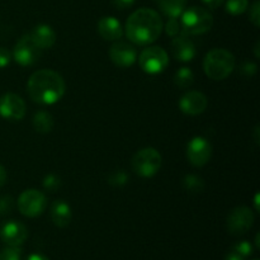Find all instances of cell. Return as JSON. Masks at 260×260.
<instances>
[{"mask_svg": "<svg viewBox=\"0 0 260 260\" xmlns=\"http://www.w3.org/2000/svg\"><path fill=\"white\" fill-rule=\"evenodd\" d=\"M12 60V53L5 47H0V69H4L8 66Z\"/></svg>", "mask_w": 260, "mask_h": 260, "instance_id": "cell-32", "label": "cell"}, {"mask_svg": "<svg viewBox=\"0 0 260 260\" xmlns=\"http://www.w3.org/2000/svg\"><path fill=\"white\" fill-rule=\"evenodd\" d=\"M203 69L212 80H225L235 69V56L225 48H213L206 55Z\"/></svg>", "mask_w": 260, "mask_h": 260, "instance_id": "cell-3", "label": "cell"}, {"mask_svg": "<svg viewBox=\"0 0 260 260\" xmlns=\"http://www.w3.org/2000/svg\"><path fill=\"white\" fill-rule=\"evenodd\" d=\"M207 96L197 90L188 91L179 101L180 111L183 113L188 114V116H198V114L203 113L206 111V108H207Z\"/></svg>", "mask_w": 260, "mask_h": 260, "instance_id": "cell-14", "label": "cell"}, {"mask_svg": "<svg viewBox=\"0 0 260 260\" xmlns=\"http://www.w3.org/2000/svg\"><path fill=\"white\" fill-rule=\"evenodd\" d=\"M0 116L9 121H20L25 116V103L19 95L7 93L0 96Z\"/></svg>", "mask_w": 260, "mask_h": 260, "instance_id": "cell-11", "label": "cell"}, {"mask_svg": "<svg viewBox=\"0 0 260 260\" xmlns=\"http://www.w3.org/2000/svg\"><path fill=\"white\" fill-rule=\"evenodd\" d=\"M18 210L25 217H38L47 206V198L37 189H27L18 198Z\"/></svg>", "mask_w": 260, "mask_h": 260, "instance_id": "cell-7", "label": "cell"}, {"mask_svg": "<svg viewBox=\"0 0 260 260\" xmlns=\"http://www.w3.org/2000/svg\"><path fill=\"white\" fill-rule=\"evenodd\" d=\"M113 5L118 9H127V8L132 7L135 3V0H112Z\"/></svg>", "mask_w": 260, "mask_h": 260, "instance_id": "cell-33", "label": "cell"}, {"mask_svg": "<svg viewBox=\"0 0 260 260\" xmlns=\"http://www.w3.org/2000/svg\"><path fill=\"white\" fill-rule=\"evenodd\" d=\"M30 37L33 38L38 47L41 50H46V48H51L56 42V33L50 25L47 24H40L37 27L33 28L32 32L29 33Z\"/></svg>", "mask_w": 260, "mask_h": 260, "instance_id": "cell-18", "label": "cell"}, {"mask_svg": "<svg viewBox=\"0 0 260 260\" xmlns=\"http://www.w3.org/2000/svg\"><path fill=\"white\" fill-rule=\"evenodd\" d=\"M22 249L20 246H7L0 250V260H20Z\"/></svg>", "mask_w": 260, "mask_h": 260, "instance_id": "cell-27", "label": "cell"}, {"mask_svg": "<svg viewBox=\"0 0 260 260\" xmlns=\"http://www.w3.org/2000/svg\"><path fill=\"white\" fill-rule=\"evenodd\" d=\"M161 168V155L154 147H145L132 157V169L142 178H151Z\"/></svg>", "mask_w": 260, "mask_h": 260, "instance_id": "cell-5", "label": "cell"}, {"mask_svg": "<svg viewBox=\"0 0 260 260\" xmlns=\"http://www.w3.org/2000/svg\"><path fill=\"white\" fill-rule=\"evenodd\" d=\"M27 90L33 102L42 106H50L62 98L66 86L60 74L43 69L30 75L27 83Z\"/></svg>", "mask_w": 260, "mask_h": 260, "instance_id": "cell-2", "label": "cell"}, {"mask_svg": "<svg viewBox=\"0 0 260 260\" xmlns=\"http://www.w3.org/2000/svg\"><path fill=\"white\" fill-rule=\"evenodd\" d=\"M174 83L180 89H189L194 83V74L189 68H180L174 74Z\"/></svg>", "mask_w": 260, "mask_h": 260, "instance_id": "cell-21", "label": "cell"}, {"mask_svg": "<svg viewBox=\"0 0 260 260\" xmlns=\"http://www.w3.org/2000/svg\"><path fill=\"white\" fill-rule=\"evenodd\" d=\"M164 28L159 13L141 8L132 13L126 22V36L132 43L147 46L155 42Z\"/></svg>", "mask_w": 260, "mask_h": 260, "instance_id": "cell-1", "label": "cell"}, {"mask_svg": "<svg viewBox=\"0 0 260 260\" xmlns=\"http://www.w3.org/2000/svg\"><path fill=\"white\" fill-rule=\"evenodd\" d=\"M109 57L112 62L118 68H129L136 62L137 51L131 43L117 41L109 48Z\"/></svg>", "mask_w": 260, "mask_h": 260, "instance_id": "cell-12", "label": "cell"}, {"mask_svg": "<svg viewBox=\"0 0 260 260\" xmlns=\"http://www.w3.org/2000/svg\"><path fill=\"white\" fill-rule=\"evenodd\" d=\"M210 9H217L225 0H202Z\"/></svg>", "mask_w": 260, "mask_h": 260, "instance_id": "cell-34", "label": "cell"}, {"mask_svg": "<svg viewBox=\"0 0 260 260\" xmlns=\"http://www.w3.org/2000/svg\"><path fill=\"white\" fill-rule=\"evenodd\" d=\"M254 213L253 211L245 206L234 208L228 217V230L233 235H243L246 231H249L253 226Z\"/></svg>", "mask_w": 260, "mask_h": 260, "instance_id": "cell-10", "label": "cell"}, {"mask_svg": "<svg viewBox=\"0 0 260 260\" xmlns=\"http://www.w3.org/2000/svg\"><path fill=\"white\" fill-rule=\"evenodd\" d=\"M180 17L183 30L188 36L203 35L213 25L212 14L202 7H190L184 9Z\"/></svg>", "mask_w": 260, "mask_h": 260, "instance_id": "cell-4", "label": "cell"}, {"mask_svg": "<svg viewBox=\"0 0 260 260\" xmlns=\"http://www.w3.org/2000/svg\"><path fill=\"white\" fill-rule=\"evenodd\" d=\"M165 32L170 37H177V36L184 35V30H183L182 23H180L179 18H168V22L165 24Z\"/></svg>", "mask_w": 260, "mask_h": 260, "instance_id": "cell-24", "label": "cell"}, {"mask_svg": "<svg viewBox=\"0 0 260 260\" xmlns=\"http://www.w3.org/2000/svg\"><path fill=\"white\" fill-rule=\"evenodd\" d=\"M129 180L128 174L123 170H117V172L111 173L108 175V180L107 182L112 185V187H123L124 184H127Z\"/></svg>", "mask_w": 260, "mask_h": 260, "instance_id": "cell-25", "label": "cell"}, {"mask_svg": "<svg viewBox=\"0 0 260 260\" xmlns=\"http://www.w3.org/2000/svg\"><path fill=\"white\" fill-rule=\"evenodd\" d=\"M53 124H55L53 117L48 112H37L35 117H33V127L40 134H48V132H51L53 128Z\"/></svg>", "mask_w": 260, "mask_h": 260, "instance_id": "cell-20", "label": "cell"}, {"mask_svg": "<svg viewBox=\"0 0 260 260\" xmlns=\"http://www.w3.org/2000/svg\"><path fill=\"white\" fill-rule=\"evenodd\" d=\"M71 218H73V212L63 200L55 201L51 206V220L55 223V226L60 229H65L70 225Z\"/></svg>", "mask_w": 260, "mask_h": 260, "instance_id": "cell-17", "label": "cell"}, {"mask_svg": "<svg viewBox=\"0 0 260 260\" xmlns=\"http://www.w3.org/2000/svg\"><path fill=\"white\" fill-rule=\"evenodd\" d=\"M234 251H236V253H239L240 255H243L244 258H248L249 255H251L253 254V245H251L249 241H240V243L235 244L233 248Z\"/></svg>", "mask_w": 260, "mask_h": 260, "instance_id": "cell-29", "label": "cell"}, {"mask_svg": "<svg viewBox=\"0 0 260 260\" xmlns=\"http://www.w3.org/2000/svg\"><path fill=\"white\" fill-rule=\"evenodd\" d=\"M254 201H255V210L258 211L259 210V194H258V193L255 194V200H254Z\"/></svg>", "mask_w": 260, "mask_h": 260, "instance_id": "cell-38", "label": "cell"}, {"mask_svg": "<svg viewBox=\"0 0 260 260\" xmlns=\"http://www.w3.org/2000/svg\"><path fill=\"white\" fill-rule=\"evenodd\" d=\"M27 260H50V259H47L46 256L41 255V254H32V255L28 256Z\"/></svg>", "mask_w": 260, "mask_h": 260, "instance_id": "cell-37", "label": "cell"}, {"mask_svg": "<svg viewBox=\"0 0 260 260\" xmlns=\"http://www.w3.org/2000/svg\"><path fill=\"white\" fill-rule=\"evenodd\" d=\"M42 50L37 46V43L33 41L30 35L22 36L14 46L13 50V58L15 62L19 63L20 66H32L41 57Z\"/></svg>", "mask_w": 260, "mask_h": 260, "instance_id": "cell-8", "label": "cell"}, {"mask_svg": "<svg viewBox=\"0 0 260 260\" xmlns=\"http://www.w3.org/2000/svg\"><path fill=\"white\" fill-rule=\"evenodd\" d=\"M183 187L187 192L198 194V193L203 192V189H205V182L198 175L188 174L183 178Z\"/></svg>", "mask_w": 260, "mask_h": 260, "instance_id": "cell-22", "label": "cell"}, {"mask_svg": "<svg viewBox=\"0 0 260 260\" xmlns=\"http://www.w3.org/2000/svg\"><path fill=\"white\" fill-rule=\"evenodd\" d=\"M256 70H258V66L250 61H245L239 66V74L245 76V78H251V76L255 75Z\"/></svg>", "mask_w": 260, "mask_h": 260, "instance_id": "cell-30", "label": "cell"}, {"mask_svg": "<svg viewBox=\"0 0 260 260\" xmlns=\"http://www.w3.org/2000/svg\"><path fill=\"white\" fill-rule=\"evenodd\" d=\"M156 2H160V0H156Z\"/></svg>", "mask_w": 260, "mask_h": 260, "instance_id": "cell-41", "label": "cell"}, {"mask_svg": "<svg viewBox=\"0 0 260 260\" xmlns=\"http://www.w3.org/2000/svg\"><path fill=\"white\" fill-rule=\"evenodd\" d=\"M188 0H160L159 7L168 18H179L187 7Z\"/></svg>", "mask_w": 260, "mask_h": 260, "instance_id": "cell-19", "label": "cell"}, {"mask_svg": "<svg viewBox=\"0 0 260 260\" xmlns=\"http://www.w3.org/2000/svg\"><path fill=\"white\" fill-rule=\"evenodd\" d=\"M254 260H259V259H254Z\"/></svg>", "mask_w": 260, "mask_h": 260, "instance_id": "cell-42", "label": "cell"}, {"mask_svg": "<svg viewBox=\"0 0 260 260\" xmlns=\"http://www.w3.org/2000/svg\"><path fill=\"white\" fill-rule=\"evenodd\" d=\"M258 50H259V42H256V45H255V56L256 57H259V52H258Z\"/></svg>", "mask_w": 260, "mask_h": 260, "instance_id": "cell-39", "label": "cell"}, {"mask_svg": "<svg viewBox=\"0 0 260 260\" xmlns=\"http://www.w3.org/2000/svg\"><path fill=\"white\" fill-rule=\"evenodd\" d=\"M249 0H228L226 2V12L231 15H240L246 12Z\"/></svg>", "mask_w": 260, "mask_h": 260, "instance_id": "cell-23", "label": "cell"}, {"mask_svg": "<svg viewBox=\"0 0 260 260\" xmlns=\"http://www.w3.org/2000/svg\"><path fill=\"white\" fill-rule=\"evenodd\" d=\"M246 258H244L243 255H240L239 253H236V251H231V253H229L228 255H226L225 260H245Z\"/></svg>", "mask_w": 260, "mask_h": 260, "instance_id": "cell-35", "label": "cell"}, {"mask_svg": "<svg viewBox=\"0 0 260 260\" xmlns=\"http://www.w3.org/2000/svg\"><path fill=\"white\" fill-rule=\"evenodd\" d=\"M27 236V228L19 221H7L0 228V239L8 246H20Z\"/></svg>", "mask_w": 260, "mask_h": 260, "instance_id": "cell-13", "label": "cell"}, {"mask_svg": "<svg viewBox=\"0 0 260 260\" xmlns=\"http://www.w3.org/2000/svg\"><path fill=\"white\" fill-rule=\"evenodd\" d=\"M43 189L47 192H56L61 187V178L56 174H48L43 178Z\"/></svg>", "mask_w": 260, "mask_h": 260, "instance_id": "cell-26", "label": "cell"}, {"mask_svg": "<svg viewBox=\"0 0 260 260\" xmlns=\"http://www.w3.org/2000/svg\"><path fill=\"white\" fill-rule=\"evenodd\" d=\"M249 19L250 22L255 25L256 28L260 25V3L259 0H255L254 4L251 5L250 13H249Z\"/></svg>", "mask_w": 260, "mask_h": 260, "instance_id": "cell-31", "label": "cell"}, {"mask_svg": "<svg viewBox=\"0 0 260 260\" xmlns=\"http://www.w3.org/2000/svg\"><path fill=\"white\" fill-rule=\"evenodd\" d=\"M211 156H212V145L207 139L196 136L188 142L187 157L193 167H203L210 161Z\"/></svg>", "mask_w": 260, "mask_h": 260, "instance_id": "cell-9", "label": "cell"}, {"mask_svg": "<svg viewBox=\"0 0 260 260\" xmlns=\"http://www.w3.org/2000/svg\"><path fill=\"white\" fill-rule=\"evenodd\" d=\"M172 53L178 61L189 62L196 57V45L188 35H180L174 37L172 42Z\"/></svg>", "mask_w": 260, "mask_h": 260, "instance_id": "cell-15", "label": "cell"}, {"mask_svg": "<svg viewBox=\"0 0 260 260\" xmlns=\"http://www.w3.org/2000/svg\"><path fill=\"white\" fill-rule=\"evenodd\" d=\"M14 198L10 196H2L0 197V216H7L14 208Z\"/></svg>", "mask_w": 260, "mask_h": 260, "instance_id": "cell-28", "label": "cell"}, {"mask_svg": "<svg viewBox=\"0 0 260 260\" xmlns=\"http://www.w3.org/2000/svg\"><path fill=\"white\" fill-rule=\"evenodd\" d=\"M140 68L149 75L162 73L169 63V57L164 48L159 46L145 48L139 57Z\"/></svg>", "mask_w": 260, "mask_h": 260, "instance_id": "cell-6", "label": "cell"}, {"mask_svg": "<svg viewBox=\"0 0 260 260\" xmlns=\"http://www.w3.org/2000/svg\"><path fill=\"white\" fill-rule=\"evenodd\" d=\"M255 244H256V248H259V234L256 235V240H255Z\"/></svg>", "mask_w": 260, "mask_h": 260, "instance_id": "cell-40", "label": "cell"}, {"mask_svg": "<svg viewBox=\"0 0 260 260\" xmlns=\"http://www.w3.org/2000/svg\"><path fill=\"white\" fill-rule=\"evenodd\" d=\"M7 170H5V168L3 165H0V187H3L7 183Z\"/></svg>", "mask_w": 260, "mask_h": 260, "instance_id": "cell-36", "label": "cell"}, {"mask_svg": "<svg viewBox=\"0 0 260 260\" xmlns=\"http://www.w3.org/2000/svg\"><path fill=\"white\" fill-rule=\"evenodd\" d=\"M98 32L106 41H119L123 36V28L114 17H103L98 22Z\"/></svg>", "mask_w": 260, "mask_h": 260, "instance_id": "cell-16", "label": "cell"}]
</instances>
